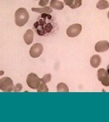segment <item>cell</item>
<instances>
[{"instance_id":"obj_1","label":"cell","mask_w":109,"mask_h":122,"mask_svg":"<svg viewBox=\"0 0 109 122\" xmlns=\"http://www.w3.org/2000/svg\"><path fill=\"white\" fill-rule=\"evenodd\" d=\"M33 29L40 36H48L54 34L58 28L55 18L48 14L43 13L34 24Z\"/></svg>"},{"instance_id":"obj_2","label":"cell","mask_w":109,"mask_h":122,"mask_svg":"<svg viewBox=\"0 0 109 122\" xmlns=\"http://www.w3.org/2000/svg\"><path fill=\"white\" fill-rule=\"evenodd\" d=\"M15 22L17 25L22 27L25 25L29 19V14L26 9L20 8L15 13Z\"/></svg>"},{"instance_id":"obj_3","label":"cell","mask_w":109,"mask_h":122,"mask_svg":"<svg viewBox=\"0 0 109 122\" xmlns=\"http://www.w3.org/2000/svg\"><path fill=\"white\" fill-rule=\"evenodd\" d=\"M14 87L13 81L11 78L4 77L0 79V89L3 92H11Z\"/></svg>"},{"instance_id":"obj_4","label":"cell","mask_w":109,"mask_h":122,"mask_svg":"<svg viewBox=\"0 0 109 122\" xmlns=\"http://www.w3.org/2000/svg\"><path fill=\"white\" fill-rule=\"evenodd\" d=\"M41 82L40 79L36 74L31 73L29 74L26 79V83L28 86L32 89H37Z\"/></svg>"},{"instance_id":"obj_5","label":"cell","mask_w":109,"mask_h":122,"mask_svg":"<svg viewBox=\"0 0 109 122\" xmlns=\"http://www.w3.org/2000/svg\"><path fill=\"white\" fill-rule=\"evenodd\" d=\"M97 78L102 84L105 86H109V74L104 68H100L97 71Z\"/></svg>"},{"instance_id":"obj_6","label":"cell","mask_w":109,"mask_h":122,"mask_svg":"<svg viewBox=\"0 0 109 122\" xmlns=\"http://www.w3.org/2000/svg\"><path fill=\"white\" fill-rule=\"evenodd\" d=\"M82 30V26L79 24H73L69 26L66 30V34L70 37H75L78 36Z\"/></svg>"},{"instance_id":"obj_7","label":"cell","mask_w":109,"mask_h":122,"mask_svg":"<svg viewBox=\"0 0 109 122\" xmlns=\"http://www.w3.org/2000/svg\"><path fill=\"white\" fill-rule=\"evenodd\" d=\"M43 51V46L40 43H36L32 46L29 51L30 56L33 58L39 57Z\"/></svg>"},{"instance_id":"obj_8","label":"cell","mask_w":109,"mask_h":122,"mask_svg":"<svg viewBox=\"0 0 109 122\" xmlns=\"http://www.w3.org/2000/svg\"><path fill=\"white\" fill-rule=\"evenodd\" d=\"M95 48L97 52H105L109 49V43L106 40L100 41L96 43Z\"/></svg>"},{"instance_id":"obj_9","label":"cell","mask_w":109,"mask_h":122,"mask_svg":"<svg viewBox=\"0 0 109 122\" xmlns=\"http://www.w3.org/2000/svg\"><path fill=\"white\" fill-rule=\"evenodd\" d=\"M34 39V32L32 30L29 29L26 31L24 35V40L27 45L32 43Z\"/></svg>"},{"instance_id":"obj_10","label":"cell","mask_w":109,"mask_h":122,"mask_svg":"<svg viewBox=\"0 0 109 122\" xmlns=\"http://www.w3.org/2000/svg\"><path fill=\"white\" fill-rule=\"evenodd\" d=\"M101 62V57L98 55H95L92 56L90 60V63L93 68H97Z\"/></svg>"},{"instance_id":"obj_11","label":"cell","mask_w":109,"mask_h":122,"mask_svg":"<svg viewBox=\"0 0 109 122\" xmlns=\"http://www.w3.org/2000/svg\"><path fill=\"white\" fill-rule=\"evenodd\" d=\"M50 5L53 8L59 10H62L64 6V3L58 0H51Z\"/></svg>"},{"instance_id":"obj_12","label":"cell","mask_w":109,"mask_h":122,"mask_svg":"<svg viewBox=\"0 0 109 122\" xmlns=\"http://www.w3.org/2000/svg\"><path fill=\"white\" fill-rule=\"evenodd\" d=\"M31 10L32 11L35 12L37 13H46V14H50L52 12V9L51 8V7L49 6H45V7L43 8H32Z\"/></svg>"},{"instance_id":"obj_13","label":"cell","mask_w":109,"mask_h":122,"mask_svg":"<svg viewBox=\"0 0 109 122\" xmlns=\"http://www.w3.org/2000/svg\"><path fill=\"white\" fill-rule=\"evenodd\" d=\"M96 7L97 9L100 10L107 9L109 7V3L107 0H100L97 2L96 5Z\"/></svg>"},{"instance_id":"obj_14","label":"cell","mask_w":109,"mask_h":122,"mask_svg":"<svg viewBox=\"0 0 109 122\" xmlns=\"http://www.w3.org/2000/svg\"><path fill=\"white\" fill-rule=\"evenodd\" d=\"M58 92H69V90L65 83L61 82L59 83L57 86Z\"/></svg>"},{"instance_id":"obj_15","label":"cell","mask_w":109,"mask_h":122,"mask_svg":"<svg viewBox=\"0 0 109 122\" xmlns=\"http://www.w3.org/2000/svg\"><path fill=\"white\" fill-rule=\"evenodd\" d=\"M37 91L38 92H48V90L47 86L46 85V84L44 83H40V84L37 89Z\"/></svg>"},{"instance_id":"obj_16","label":"cell","mask_w":109,"mask_h":122,"mask_svg":"<svg viewBox=\"0 0 109 122\" xmlns=\"http://www.w3.org/2000/svg\"><path fill=\"white\" fill-rule=\"evenodd\" d=\"M82 5V0H74L73 4L70 6L71 9H74L80 7Z\"/></svg>"},{"instance_id":"obj_17","label":"cell","mask_w":109,"mask_h":122,"mask_svg":"<svg viewBox=\"0 0 109 122\" xmlns=\"http://www.w3.org/2000/svg\"><path fill=\"white\" fill-rule=\"evenodd\" d=\"M52 75L51 74L45 75L42 78L40 79V81L44 83H47L51 81Z\"/></svg>"},{"instance_id":"obj_18","label":"cell","mask_w":109,"mask_h":122,"mask_svg":"<svg viewBox=\"0 0 109 122\" xmlns=\"http://www.w3.org/2000/svg\"><path fill=\"white\" fill-rule=\"evenodd\" d=\"M50 0H40L39 5L41 6H45L48 4Z\"/></svg>"},{"instance_id":"obj_19","label":"cell","mask_w":109,"mask_h":122,"mask_svg":"<svg viewBox=\"0 0 109 122\" xmlns=\"http://www.w3.org/2000/svg\"><path fill=\"white\" fill-rule=\"evenodd\" d=\"M64 1L66 5L70 6L73 4L74 2V0H64Z\"/></svg>"},{"instance_id":"obj_20","label":"cell","mask_w":109,"mask_h":122,"mask_svg":"<svg viewBox=\"0 0 109 122\" xmlns=\"http://www.w3.org/2000/svg\"><path fill=\"white\" fill-rule=\"evenodd\" d=\"M18 84H17L16 86L14 88V92H20L21 90H22V86H21L20 87H18Z\"/></svg>"},{"instance_id":"obj_21","label":"cell","mask_w":109,"mask_h":122,"mask_svg":"<svg viewBox=\"0 0 109 122\" xmlns=\"http://www.w3.org/2000/svg\"><path fill=\"white\" fill-rule=\"evenodd\" d=\"M106 71H107L108 73L109 74V64L107 66V70Z\"/></svg>"},{"instance_id":"obj_22","label":"cell","mask_w":109,"mask_h":122,"mask_svg":"<svg viewBox=\"0 0 109 122\" xmlns=\"http://www.w3.org/2000/svg\"><path fill=\"white\" fill-rule=\"evenodd\" d=\"M3 74H4V72L3 71H0V76L2 75Z\"/></svg>"},{"instance_id":"obj_23","label":"cell","mask_w":109,"mask_h":122,"mask_svg":"<svg viewBox=\"0 0 109 122\" xmlns=\"http://www.w3.org/2000/svg\"><path fill=\"white\" fill-rule=\"evenodd\" d=\"M107 16H108V19H109V11L108 12V14H107Z\"/></svg>"},{"instance_id":"obj_24","label":"cell","mask_w":109,"mask_h":122,"mask_svg":"<svg viewBox=\"0 0 109 122\" xmlns=\"http://www.w3.org/2000/svg\"></svg>"}]
</instances>
